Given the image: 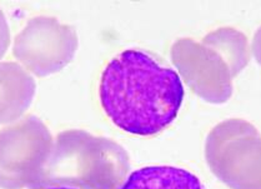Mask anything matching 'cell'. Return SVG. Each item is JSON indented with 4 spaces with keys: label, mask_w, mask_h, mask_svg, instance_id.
Listing matches in <instances>:
<instances>
[{
    "label": "cell",
    "mask_w": 261,
    "mask_h": 189,
    "mask_svg": "<svg viewBox=\"0 0 261 189\" xmlns=\"http://www.w3.org/2000/svg\"><path fill=\"white\" fill-rule=\"evenodd\" d=\"M120 148L88 133L68 130L58 135L34 189H113L124 173Z\"/></svg>",
    "instance_id": "cell-2"
},
{
    "label": "cell",
    "mask_w": 261,
    "mask_h": 189,
    "mask_svg": "<svg viewBox=\"0 0 261 189\" xmlns=\"http://www.w3.org/2000/svg\"><path fill=\"white\" fill-rule=\"evenodd\" d=\"M10 45V29L8 21L5 19L4 13L0 9V60L7 53Z\"/></svg>",
    "instance_id": "cell-7"
},
{
    "label": "cell",
    "mask_w": 261,
    "mask_h": 189,
    "mask_svg": "<svg viewBox=\"0 0 261 189\" xmlns=\"http://www.w3.org/2000/svg\"><path fill=\"white\" fill-rule=\"evenodd\" d=\"M257 52H259V54L261 57V37L259 38V45H257Z\"/></svg>",
    "instance_id": "cell-8"
},
{
    "label": "cell",
    "mask_w": 261,
    "mask_h": 189,
    "mask_svg": "<svg viewBox=\"0 0 261 189\" xmlns=\"http://www.w3.org/2000/svg\"><path fill=\"white\" fill-rule=\"evenodd\" d=\"M118 189H206L191 172L173 166H149L130 174Z\"/></svg>",
    "instance_id": "cell-6"
},
{
    "label": "cell",
    "mask_w": 261,
    "mask_h": 189,
    "mask_svg": "<svg viewBox=\"0 0 261 189\" xmlns=\"http://www.w3.org/2000/svg\"><path fill=\"white\" fill-rule=\"evenodd\" d=\"M184 96L177 72L139 49L115 55L99 82L102 112L114 126L137 137L166 129L176 119Z\"/></svg>",
    "instance_id": "cell-1"
},
{
    "label": "cell",
    "mask_w": 261,
    "mask_h": 189,
    "mask_svg": "<svg viewBox=\"0 0 261 189\" xmlns=\"http://www.w3.org/2000/svg\"><path fill=\"white\" fill-rule=\"evenodd\" d=\"M37 84L18 63H0V124L18 121L29 109Z\"/></svg>",
    "instance_id": "cell-5"
},
{
    "label": "cell",
    "mask_w": 261,
    "mask_h": 189,
    "mask_svg": "<svg viewBox=\"0 0 261 189\" xmlns=\"http://www.w3.org/2000/svg\"><path fill=\"white\" fill-rule=\"evenodd\" d=\"M76 48L74 28L51 16H35L15 37L13 54L33 74L48 77L68 65Z\"/></svg>",
    "instance_id": "cell-4"
},
{
    "label": "cell",
    "mask_w": 261,
    "mask_h": 189,
    "mask_svg": "<svg viewBox=\"0 0 261 189\" xmlns=\"http://www.w3.org/2000/svg\"><path fill=\"white\" fill-rule=\"evenodd\" d=\"M48 189H75V188H66V187H55V188H48Z\"/></svg>",
    "instance_id": "cell-9"
},
{
    "label": "cell",
    "mask_w": 261,
    "mask_h": 189,
    "mask_svg": "<svg viewBox=\"0 0 261 189\" xmlns=\"http://www.w3.org/2000/svg\"><path fill=\"white\" fill-rule=\"evenodd\" d=\"M51 134L37 116L0 130V189H34L51 148Z\"/></svg>",
    "instance_id": "cell-3"
}]
</instances>
